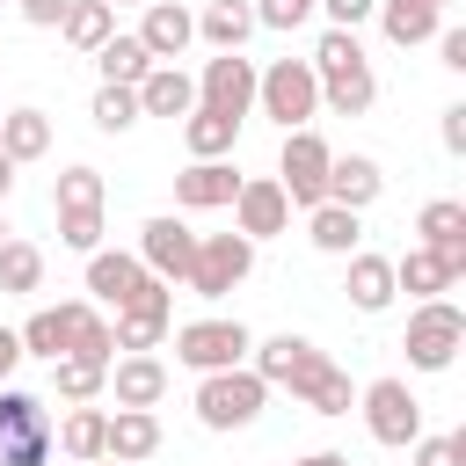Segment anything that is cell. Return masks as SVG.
<instances>
[{
  "instance_id": "obj_1",
  "label": "cell",
  "mask_w": 466,
  "mask_h": 466,
  "mask_svg": "<svg viewBox=\"0 0 466 466\" xmlns=\"http://www.w3.org/2000/svg\"><path fill=\"white\" fill-rule=\"evenodd\" d=\"M313 80H320V109H335V116H364L371 102H379V80H371V58H364V44H357V29H328L320 44H313Z\"/></svg>"
},
{
  "instance_id": "obj_2",
  "label": "cell",
  "mask_w": 466,
  "mask_h": 466,
  "mask_svg": "<svg viewBox=\"0 0 466 466\" xmlns=\"http://www.w3.org/2000/svg\"><path fill=\"white\" fill-rule=\"evenodd\" d=\"M255 109L277 124V131H313L320 116V80L306 58H277L269 73H255Z\"/></svg>"
},
{
  "instance_id": "obj_3",
  "label": "cell",
  "mask_w": 466,
  "mask_h": 466,
  "mask_svg": "<svg viewBox=\"0 0 466 466\" xmlns=\"http://www.w3.org/2000/svg\"><path fill=\"white\" fill-rule=\"evenodd\" d=\"M262 408H269V386H262L248 364L197 379V422H204V430H248Z\"/></svg>"
},
{
  "instance_id": "obj_4",
  "label": "cell",
  "mask_w": 466,
  "mask_h": 466,
  "mask_svg": "<svg viewBox=\"0 0 466 466\" xmlns=\"http://www.w3.org/2000/svg\"><path fill=\"white\" fill-rule=\"evenodd\" d=\"M58 437H51V415L36 393L22 386H0V466H51Z\"/></svg>"
},
{
  "instance_id": "obj_5",
  "label": "cell",
  "mask_w": 466,
  "mask_h": 466,
  "mask_svg": "<svg viewBox=\"0 0 466 466\" xmlns=\"http://www.w3.org/2000/svg\"><path fill=\"white\" fill-rule=\"evenodd\" d=\"M459 342H466V313H459L451 299H422V306L408 313L400 350H408V364H415V371H451Z\"/></svg>"
},
{
  "instance_id": "obj_6",
  "label": "cell",
  "mask_w": 466,
  "mask_h": 466,
  "mask_svg": "<svg viewBox=\"0 0 466 466\" xmlns=\"http://www.w3.org/2000/svg\"><path fill=\"white\" fill-rule=\"evenodd\" d=\"M248 269H255V240L248 233H197V262H189V291L197 299H226L233 284H248Z\"/></svg>"
},
{
  "instance_id": "obj_7",
  "label": "cell",
  "mask_w": 466,
  "mask_h": 466,
  "mask_svg": "<svg viewBox=\"0 0 466 466\" xmlns=\"http://www.w3.org/2000/svg\"><path fill=\"white\" fill-rule=\"evenodd\" d=\"M248 371H255L262 386H291V393L306 400L335 364H328V350H313L306 335H269V342H255V364H248Z\"/></svg>"
},
{
  "instance_id": "obj_8",
  "label": "cell",
  "mask_w": 466,
  "mask_h": 466,
  "mask_svg": "<svg viewBox=\"0 0 466 466\" xmlns=\"http://www.w3.org/2000/svg\"><path fill=\"white\" fill-rule=\"evenodd\" d=\"M248 350H255V335H248L240 320H182V328H175V357H182L197 379L248 364Z\"/></svg>"
},
{
  "instance_id": "obj_9",
  "label": "cell",
  "mask_w": 466,
  "mask_h": 466,
  "mask_svg": "<svg viewBox=\"0 0 466 466\" xmlns=\"http://www.w3.org/2000/svg\"><path fill=\"white\" fill-rule=\"evenodd\" d=\"M328 138L320 131H284V160H277V189L299 204V211H313V204H328Z\"/></svg>"
},
{
  "instance_id": "obj_10",
  "label": "cell",
  "mask_w": 466,
  "mask_h": 466,
  "mask_svg": "<svg viewBox=\"0 0 466 466\" xmlns=\"http://www.w3.org/2000/svg\"><path fill=\"white\" fill-rule=\"evenodd\" d=\"M357 400H364V430H371L379 444H393V451H400V444H415V437H422V400L408 393V379H371Z\"/></svg>"
},
{
  "instance_id": "obj_11",
  "label": "cell",
  "mask_w": 466,
  "mask_h": 466,
  "mask_svg": "<svg viewBox=\"0 0 466 466\" xmlns=\"http://www.w3.org/2000/svg\"><path fill=\"white\" fill-rule=\"evenodd\" d=\"M197 109H218V116H248L255 109V58H240V51H218V58H204V80H197Z\"/></svg>"
},
{
  "instance_id": "obj_12",
  "label": "cell",
  "mask_w": 466,
  "mask_h": 466,
  "mask_svg": "<svg viewBox=\"0 0 466 466\" xmlns=\"http://www.w3.org/2000/svg\"><path fill=\"white\" fill-rule=\"evenodd\" d=\"M138 262H146V277L175 284V277H189V262H197V233H189L175 211H160V218L138 226Z\"/></svg>"
},
{
  "instance_id": "obj_13",
  "label": "cell",
  "mask_w": 466,
  "mask_h": 466,
  "mask_svg": "<svg viewBox=\"0 0 466 466\" xmlns=\"http://www.w3.org/2000/svg\"><path fill=\"white\" fill-rule=\"evenodd\" d=\"M284 226H291V197L277 189V175H240V189H233V233L269 240Z\"/></svg>"
},
{
  "instance_id": "obj_14",
  "label": "cell",
  "mask_w": 466,
  "mask_h": 466,
  "mask_svg": "<svg viewBox=\"0 0 466 466\" xmlns=\"http://www.w3.org/2000/svg\"><path fill=\"white\" fill-rule=\"evenodd\" d=\"M167 320H175V291H167V284L153 277V284H146V291H138V299H131V306H124L116 320H109V342L138 357V350H153V342L167 335Z\"/></svg>"
},
{
  "instance_id": "obj_15",
  "label": "cell",
  "mask_w": 466,
  "mask_h": 466,
  "mask_svg": "<svg viewBox=\"0 0 466 466\" xmlns=\"http://www.w3.org/2000/svg\"><path fill=\"white\" fill-rule=\"evenodd\" d=\"M415 233H422V248L444 262V277L459 284V277H466V204H451V197H430V204L415 211Z\"/></svg>"
},
{
  "instance_id": "obj_16",
  "label": "cell",
  "mask_w": 466,
  "mask_h": 466,
  "mask_svg": "<svg viewBox=\"0 0 466 466\" xmlns=\"http://www.w3.org/2000/svg\"><path fill=\"white\" fill-rule=\"evenodd\" d=\"M138 44L153 66H175L189 44H197V15L182 0H146V22H138Z\"/></svg>"
},
{
  "instance_id": "obj_17",
  "label": "cell",
  "mask_w": 466,
  "mask_h": 466,
  "mask_svg": "<svg viewBox=\"0 0 466 466\" xmlns=\"http://www.w3.org/2000/svg\"><path fill=\"white\" fill-rule=\"evenodd\" d=\"M146 284H153V277H146L138 255H116V248H95V255H87V291H95V306H116V313H124Z\"/></svg>"
},
{
  "instance_id": "obj_18",
  "label": "cell",
  "mask_w": 466,
  "mask_h": 466,
  "mask_svg": "<svg viewBox=\"0 0 466 466\" xmlns=\"http://www.w3.org/2000/svg\"><path fill=\"white\" fill-rule=\"evenodd\" d=\"M109 393H116V408H160V393H167V364H160L153 350H138V357H109Z\"/></svg>"
},
{
  "instance_id": "obj_19",
  "label": "cell",
  "mask_w": 466,
  "mask_h": 466,
  "mask_svg": "<svg viewBox=\"0 0 466 466\" xmlns=\"http://www.w3.org/2000/svg\"><path fill=\"white\" fill-rule=\"evenodd\" d=\"M233 189H240L233 160H189L175 175V204L182 211H218V204H233Z\"/></svg>"
},
{
  "instance_id": "obj_20",
  "label": "cell",
  "mask_w": 466,
  "mask_h": 466,
  "mask_svg": "<svg viewBox=\"0 0 466 466\" xmlns=\"http://www.w3.org/2000/svg\"><path fill=\"white\" fill-rule=\"evenodd\" d=\"M379 189H386V175H379V160H371V153H335V160H328V204L364 211Z\"/></svg>"
},
{
  "instance_id": "obj_21",
  "label": "cell",
  "mask_w": 466,
  "mask_h": 466,
  "mask_svg": "<svg viewBox=\"0 0 466 466\" xmlns=\"http://www.w3.org/2000/svg\"><path fill=\"white\" fill-rule=\"evenodd\" d=\"M153 451H160V415H153V408H116V415H109V444H102V459L138 466V459H153Z\"/></svg>"
},
{
  "instance_id": "obj_22",
  "label": "cell",
  "mask_w": 466,
  "mask_h": 466,
  "mask_svg": "<svg viewBox=\"0 0 466 466\" xmlns=\"http://www.w3.org/2000/svg\"><path fill=\"white\" fill-rule=\"evenodd\" d=\"M131 95H138V116H189L197 109V80L182 66H153Z\"/></svg>"
},
{
  "instance_id": "obj_23",
  "label": "cell",
  "mask_w": 466,
  "mask_h": 466,
  "mask_svg": "<svg viewBox=\"0 0 466 466\" xmlns=\"http://www.w3.org/2000/svg\"><path fill=\"white\" fill-rule=\"evenodd\" d=\"M15 342H22V357L58 364V357H66V342H73V299H66V306H36V313L15 328Z\"/></svg>"
},
{
  "instance_id": "obj_24",
  "label": "cell",
  "mask_w": 466,
  "mask_h": 466,
  "mask_svg": "<svg viewBox=\"0 0 466 466\" xmlns=\"http://www.w3.org/2000/svg\"><path fill=\"white\" fill-rule=\"evenodd\" d=\"M371 15H379V29H386L400 51H408V44H430V36L444 29V7H430V0H379Z\"/></svg>"
},
{
  "instance_id": "obj_25",
  "label": "cell",
  "mask_w": 466,
  "mask_h": 466,
  "mask_svg": "<svg viewBox=\"0 0 466 466\" xmlns=\"http://www.w3.org/2000/svg\"><path fill=\"white\" fill-rule=\"evenodd\" d=\"M342 291H350V306H357V313H386V306H393V262L357 248V255H350V284H342Z\"/></svg>"
},
{
  "instance_id": "obj_26",
  "label": "cell",
  "mask_w": 466,
  "mask_h": 466,
  "mask_svg": "<svg viewBox=\"0 0 466 466\" xmlns=\"http://www.w3.org/2000/svg\"><path fill=\"white\" fill-rule=\"evenodd\" d=\"M197 36H204L211 51H240V44L255 36V7H248V0H211V7L197 15Z\"/></svg>"
},
{
  "instance_id": "obj_27",
  "label": "cell",
  "mask_w": 466,
  "mask_h": 466,
  "mask_svg": "<svg viewBox=\"0 0 466 466\" xmlns=\"http://www.w3.org/2000/svg\"><path fill=\"white\" fill-rule=\"evenodd\" d=\"M0 153L22 167V160H44L51 153V116L44 109H7L0 116Z\"/></svg>"
},
{
  "instance_id": "obj_28",
  "label": "cell",
  "mask_w": 466,
  "mask_h": 466,
  "mask_svg": "<svg viewBox=\"0 0 466 466\" xmlns=\"http://www.w3.org/2000/svg\"><path fill=\"white\" fill-rule=\"evenodd\" d=\"M51 437H58V451H66L73 466H87V459H102V444H109V408H73Z\"/></svg>"
},
{
  "instance_id": "obj_29",
  "label": "cell",
  "mask_w": 466,
  "mask_h": 466,
  "mask_svg": "<svg viewBox=\"0 0 466 466\" xmlns=\"http://www.w3.org/2000/svg\"><path fill=\"white\" fill-rule=\"evenodd\" d=\"M58 36H66L73 51H87V58H95V51L116 36V7H102V0H73V7H66V22H58Z\"/></svg>"
},
{
  "instance_id": "obj_30",
  "label": "cell",
  "mask_w": 466,
  "mask_h": 466,
  "mask_svg": "<svg viewBox=\"0 0 466 466\" xmlns=\"http://www.w3.org/2000/svg\"><path fill=\"white\" fill-rule=\"evenodd\" d=\"M233 138H240V124L218 116V109H189V116H182V146H189V160H226Z\"/></svg>"
},
{
  "instance_id": "obj_31",
  "label": "cell",
  "mask_w": 466,
  "mask_h": 466,
  "mask_svg": "<svg viewBox=\"0 0 466 466\" xmlns=\"http://www.w3.org/2000/svg\"><path fill=\"white\" fill-rule=\"evenodd\" d=\"M306 240H313L320 255H357L364 226H357V211H342V204H313V211H306Z\"/></svg>"
},
{
  "instance_id": "obj_32",
  "label": "cell",
  "mask_w": 466,
  "mask_h": 466,
  "mask_svg": "<svg viewBox=\"0 0 466 466\" xmlns=\"http://www.w3.org/2000/svg\"><path fill=\"white\" fill-rule=\"evenodd\" d=\"M393 291H408V299L422 306V299H444V291H451V277H444V262H437L430 248H408V255L393 262Z\"/></svg>"
},
{
  "instance_id": "obj_33",
  "label": "cell",
  "mask_w": 466,
  "mask_h": 466,
  "mask_svg": "<svg viewBox=\"0 0 466 466\" xmlns=\"http://www.w3.org/2000/svg\"><path fill=\"white\" fill-rule=\"evenodd\" d=\"M95 66H102V87H138V80L153 73V58H146L138 36H109V44L95 51Z\"/></svg>"
},
{
  "instance_id": "obj_34",
  "label": "cell",
  "mask_w": 466,
  "mask_h": 466,
  "mask_svg": "<svg viewBox=\"0 0 466 466\" xmlns=\"http://www.w3.org/2000/svg\"><path fill=\"white\" fill-rule=\"evenodd\" d=\"M0 291H7V299H29V291H44V248H29V240H7V248H0Z\"/></svg>"
},
{
  "instance_id": "obj_35",
  "label": "cell",
  "mask_w": 466,
  "mask_h": 466,
  "mask_svg": "<svg viewBox=\"0 0 466 466\" xmlns=\"http://www.w3.org/2000/svg\"><path fill=\"white\" fill-rule=\"evenodd\" d=\"M66 357H95V364H109V357H116L109 320L95 313V299H73V342H66Z\"/></svg>"
},
{
  "instance_id": "obj_36",
  "label": "cell",
  "mask_w": 466,
  "mask_h": 466,
  "mask_svg": "<svg viewBox=\"0 0 466 466\" xmlns=\"http://www.w3.org/2000/svg\"><path fill=\"white\" fill-rule=\"evenodd\" d=\"M51 386H58L73 408H87V400L109 386V364H95V357H58V364H51Z\"/></svg>"
},
{
  "instance_id": "obj_37",
  "label": "cell",
  "mask_w": 466,
  "mask_h": 466,
  "mask_svg": "<svg viewBox=\"0 0 466 466\" xmlns=\"http://www.w3.org/2000/svg\"><path fill=\"white\" fill-rule=\"evenodd\" d=\"M51 204H58V211H102V175H95V167H66V175L51 182Z\"/></svg>"
},
{
  "instance_id": "obj_38",
  "label": "cell",
  "mask_w": 466,
  "mask_h": 466,
  "mask_svg": "<svg viewBox=\"0 0 466 466\" xmlns=\"http://www.w3.org/2000/svg\"><path fill=\"white\" fill-rule=\"evenodd\" d=\"M87 116H95V131L116 138V131L138 124V95H131V87H95V109H87Z\"/></svg>"
},
{
  "instance_id": "obj_39",
  "label": "cell",
  "mask_w": 466,
  "mask_h": 466,
  "mask_svg": "<svg viewBox=\"0 0 466 466\" xmlns=\"http://www.w3.org/2000/svg\"><path fill=\"white\" fill-rule=\"evenodd\" d=\"M58 240L73 255H95L102 248V211H58Z\"/></svg>"
},
{
  "instance_id": "obj_40",
  "label": "cell",
  "mask_w": 466,
  "mask_h": 466,
  "mask_svg": "<svg viewBox=\"0 0 466 466\" xmlns=\"http://www.w3.org/2000/svg\"><path fill=\"white\" fill-rule=\"evenodd\" d=\"M306 408H313V415H350V408H357V386H350V371H328V379L306 393Z\"/></svg>"
},
{
  "instance_id": "obj_41",
  "label": "cell",
  "mask_w": 466,
  "mask_h": 466,
  "mask_svg": "<svg viewBox=\"0 0 466 466\" xmlns=\"http://www.w3.org/2000/svg\"><path fill=\"white\" fill-rule=\"evenodd\" d=\"M248 7H255V29H299L320 0H248Z\"/></svg>"
},
{
  "instance_id": "obj_42",
  "label": "cell",
  "mask_w": 466,
  "mask_h": 466,
  "mask_svg": "<svg viewBox=\"0 0 466 466\" xmlns=\"http://www.w3.org/2000/svg\"><path fill=\"white\" fill-rule=\"evenodd\" d=\"M415 466H466V437L444 430V437H415Z\"/></svg>"
},
{
  "instance_id": "obj_43",
  "label": "cell",
  "mask_w": 466,
  "mask_h": 466,
  "mask_svg": "<svg viewBox=\"0 0 466 466\" xmlns=\"http://www.w3.org/2000/svg\"><path fill=\"white\" fill-rule=\"evenodd\" d=\"M66 7H73V0H22V22H29V29H58Z\"/></svg>"
},
{
  "instance_id": "obj_44",
  "label": "cell",
  "mask_w": 466,
  "mask_h": 466,
  "mask_svg": "<svg viewBox=\"0 0 466 466\" xmlns=\"http://www.w3.org/2000/svg\"><path fill=\"white\" fill-rule=\"evenodd\" d=\"M320 7H328V29H357V22H364L379 0H320Z\"/></svg>"
},
{
  "instance_id": "obj_45",
  "label": "cell",
  "mask_w": 466,
  "mask_h": 466,
  "mask_svg": "<svg viewBox=\"0 0 466 466\" xmlns=\"http://www.w3.org/2000/svg\"><path fill=\"white\" fill-rule=\"evenodd\" d=\"M437 51H444L451 73H466V29H437Z\"/></svg>"
},
{
  "instance_id": "obj_46",
  "label": "cell",
  "mask_w": 466,
  "mask_h": 466,
  "mask_svg": "<svg viewBox=\"0 0 466 466\" xmlns=\"http://www.w3.org/2000/svg\"><path fill=\"white\" fill-rule=\"evenodd\" d=\"M444 153H466V102L444 109Z\"/></svg>"
},
{
  "instance_id": "obj_47",
  "label": "cell",
  "mask_w": 466,
  "mask_h": 466,
  "mask_svg": "<svg viewBox=\"0 0 466 466\" xmlns=\"http://www.w3.org/2000/svg\"><path fill=\"white\" fill-rule=\"evenodd\" d=\"M15 364H22V342H15V328H0V386H7Z\"/></svg>"
},
{
  "instance_id": "obj_48",
  "label": "cell",
  "mask_w": 466,
  "mask_h": 466,
  "mask_svg": "<svg viewBox=\"0 0 466 466\" xmlns=\"http://www.w3.org/2000/svg\"><path fill=\"white\" fill-rule=\"evenodd\" d=\"M299 466H350V451H306Z\"/></svg>"
},
{
  "instance_id": "obj_49",
  "label": "cell",
  "mask_w": 466,
  "mask_h": 466,
  "mask_svg": "<svg viewBox=\"0 0 466 466\" xmlns=\"http://www.w3.org/2000/svg\"><path fill=\"white\" fill-rule=\"evenodd\" d=\"M7 189H15V160L0 153V204H7Z\"/></svg>"
},
{
  "instance_id": "obj_50",
  "label": "cell",
  "mask_w": 466,
  "mask_h": 466,
  "mask_svg": "<svg viewBox=\"0 0 466 466\" xmlns=\"http://www.w3.org/2000/svg\"><path fill=\"white\" fill-rule=\"evenodd\" d=\"M7 240H15V226H7V218H0V248H7Z\"/></svg>"
},
{
  "instance_id": "obj_51",
  "label": "cell",
  "mask_w": 466,
  "mask_h": 466,
  "mask_svg": "<svg viewBox=\"0 0 466 466\" xmlns=\"http://www.w3.org/2000/svg\"><path fill=\"white\" fill-rule=\"evenodd\" d=\"M87 466H116V459H87Z\"/></svg>"
},
{
  "instance_id": "obj_52",
  "label": "cell",
  "mask_w": 466,
  "mask_h": 466,
  "mask_svg": "<svg viewBox=\"0 0 466 466\" xmlns=\"http://www.w3.org/2000/svg\"><path fill=\"white\" fill-rule=\"evenodd\" d=\"M430 7H451V0H430Z\"/></svg>"
},
{
  "instance_id": "obj_53",
  "label": "cell",
  "mask_w": 466,
  "mask_h": 466,
  "mask_svg": "<svg viewBox=\"0 0 466 466\" xmlns=\"http://www.w3.org/2000/svg\"><path fill=\"white\" fill-rule=\"evenodd\" d=\"M102 7H116V0H102ZM138 7H146V0H138Z\"/></svg>"
},
{
  "instance_id": "obj_54",
  "label": "cell",
  "mask_w": 466,
  "mask_h": 466,
  "mask_svg": "<svg viewBox=\"0 0 466 466\" xmlns=\"http://www.w3.org/2000/svg\"><path fill=\"white\" fill-rule=\"evenodd\" d=\"M15 7H22V0H15Z\"/></svg>"
}]
</instances>
